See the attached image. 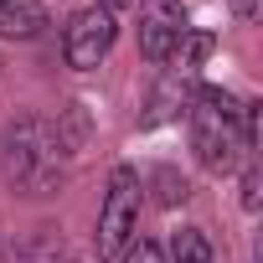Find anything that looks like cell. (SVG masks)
I'll use <instances>...</instances> for the list:
<instances>
[{
	"label": "cell",
	"mask_w": 263,
	"mask_h": 263,
	"mask_svg": "<svg viewBox=\"0 0 263 263\" xmlns=\"http://www.w3.org/2000/svg\"><path fill=\"white\" fill-rule=\"evenodd\" d=\"M191 119V155L206 176H232L242 160H253V129H258V108L237 103L227 88L201 83L186 103Z\"/></svg>",
	"instance_id": "cell-1"
},
{
	"label": "cell",
	"mask_w": 263,
	"mask_h": 263,
	"mask_svg": "<svg viewBox=\"0 0 263 263\" xmlns=\"http://www.w3.org/2000/svg\"><path fill=\"white\" fill-rule=\"evenodd\" d=\"M62 135L47 119H21L6 135V176L26 191V196H47L62 181Z\"/></svg>",
	"instance_id": "cell-2"
},
{
	"label": "cell",
	"mask_w": 263,
	"mask_h": 263,
	"mask_svg": "<svg viewBox=\"0 0 263 263\" xmlns=\"http://www.w3.org/2000/svg\"><path fill=\"white\" fill-rule=\"evenodd\" d=\"M140 201H145V181L135 165H114L108 171V191H103V206H98V258H124V248L135 242L140 232Z\"/></svg>",
	"instance_id": "cell-3"
},
{
	"label": "cell",
	"mask_w": 263,
	"mask_h": 263,
	"mask_svg": "<svg viewBox=\"0 0 263 263\" xmlns=\"http://www.w3.org/2000/svg\"><path fill=\"white\" fill-rule=\"evenodd\" d=\"M206 52H212V36H206V31H186V36H181V47L160 62L165 78H160V88H155V98H150L145 124H165V119H176V114L191 103V93L201 88V62H206Z\"/></svg>",
	"instance_id": "cell-4"
},
{
	"label": "cell",
	"mask_w": 263,
	"mask_h": 263,
	"mask_svg": "<svg viewBox=\"0 0 263 263\" xmlns=\"http://www.w3.org/2000/svg\"><path fill=\"white\" fill-rule=\"evenodd\" d=\"M114 36H119V26H114L108 11H98V6L78 11V16L67 21V36H62V57H67V67H72V72H93V67L114 52Z\"/></svg>",
	"instance_id": "cell-5"
},
{
	"label": "cell",
	"mask_w": 263,
	"mask_h": 263,
	"mask_svg": "<svg viewBox=\"0 0 263 263\" xmlns=\"http://www.w3.org/2000/svg\"><path fill=\"white\" fill-rule=\"evenodd\" d=\"M135 16H140V52H145L155 67H160V62L181 47V36L191 31L181 0H135Z\"/></svg>",
	"instance_id": "cell-6"
},
{
	"label": "cell",
	"mask_w": 263,
	"mask_h": 263,
	"mask_svg": "<svg viewBox=\"0 0 263 263\" xmlns=\"http://www.w3.org/2000/svg\"><path fill=\"white\" fill-rule=\"evenodd\" d=\"M42 21H47L42 0H0V36L26 42V36H36V31H42Z\"/></svg>",
	"instance_id": "cell-7"
},
{
	"label": "cell",
	"mask_w": 263,
	"mask_h": 263,
	"mask_svg": "<svg viewBox=\"0 0 263 263\" xmlns=\"http://www.w3.org/2000/svg\"><path fill=\"white\" fill-rule=\"evenodd\" d=\"M165 263H217V258H212V242H206L201 227H181L171 237V258Z\"/></svg>",
	"instance_id": "cell-8"
},
{
	"label": "cell",
	"mask_w": 263,
	"mask_h": 263,
	"mask_svg": "<svg viewBox=\"0 0 263 263\" xmlns=\"http://www.w3.org/2000/svg\"><path fill=\"white\" fill-rule=\"evenodd\" d=\"M124 263H165V248L150 242V237H135V242L124 248Z\"/></svg>",
	"instance_id": "cell-9"
},
{
	"label": "cell",
	"mask_w": 263,
	"mask_h": 263,
	"mask_svg": "<svg viewBox=\"0 0 263 263\" xmlns=\"http://www.w3.org/2000/svg\"><path fill=\"white\" fill-rule=\"evenodd\" d=\"M258 186H263V181H258V165L242 160V206H248V212H258Z\"/></svg>",
	"instance_id": "cell-10"
},
{
	"label": "cell",
	"mask_w": 263,
	"mask_h": 263,
	"mask_svg": "<svg viewBox=\"0 0 263 263\" xmlns=\"http://www.w3.org/2000/svg\"><path fill=\"white\" fill-rule=\"evenodd\" d=\"M232 11H237L242 21H258V0H232Z\"/></svg>",
	"instance_id": "cell-11"
},
{
	"label": "cell",
	"mask_w": 263,
	"mask_h": 263,
	"mask_svg": "<svg viewBox=\"0 0 263 263\" xmlns=\"http://www.w3.org/2000/svg\"><path fill=\"white\" fill-rule=\"evenodd\" d=\"M93 6H98V11H108V16H114V11H124V6H135V0H93Z\"/></svg>",
	"instance_id": "cell-12"
}]
</instances>
